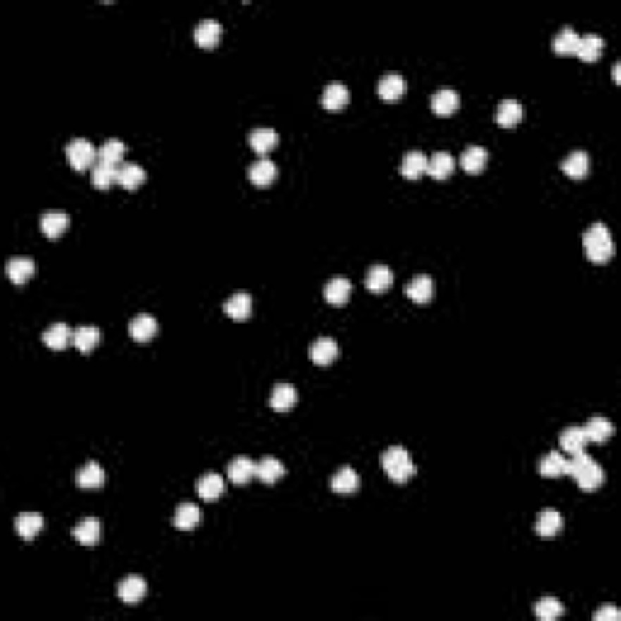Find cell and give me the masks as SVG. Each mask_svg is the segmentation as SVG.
Instances as JSON below:
<instances>
[{
  "label": "cell",
  "instance_id": "cell-32",
  "mask_svg": "<svg viewBox=\"0 0 621 621\" xmlns=\"http://www.w3.org/2000/svg\"><path fill=\"white\" fill-rule=\"evenodd\" d=\"M331 488L335 493H355L357 488H359V474H357L355 469H350V466H343V469L338 471L333 478H331Z\"/></svg>",
  "mask_w": 621,
  "mask_h": 621
},
{
  "label": "cell",
  "instance_id": "cell-10",
  "mask_svg": "<svg viewBox=\"0 0 621 621\" xmlns=\"http://www.w3.org/2000/svg\"><path fill=\"white\" fill-rule=\"evenodd\" d=\"M350 294H352V284H350V279H345V277H333L331 282L326 284V289H323L326 301H328V304H333V306L348 304Z\"/></svg>",
  "mask_w": 621,
  "mask_h": 621
},
{
  "label": "cell",
  "instance_id": "cell-14",
  "mask_svg": "<svg viewBox=\"0 0 621 621\" xmlns=\"http://www.w3.org/2000/svg\"><path fill=\"white\" fill-rule=\"evenodd\" d=\"M248 178L252 185L267 187L274 183V178H277V166H274L272 161H267V158H260V161H255L248 168Z\"/></svg>",
  "mask_w": 621,
  "mask_h": 621
},
{
  "label": "cell",
  "instance_id": "cell-31",
  "mask_svg": "<svg viewBox=\"0 0 621 621\" xmlns=\"http://www.w3.org/2000/svg\"><path fill=\"white\" fill-rule=\"evenodd\" d=\"M146 180V170L136 163H124L117 170V183L124 187V190H136L139 185H144Z\"/></svg>",
  "mask_w": 621,
  "mask_h": 621
},
{
  "label": "cell",
  "instance_id": "cell-38",
  "mask_svg": "<svg viewBox=\"0 0 621 621\" xmlns=\"http://www.w3.org/2000/svg\"><path fill=\"white\" fill-rule=\"evenodd\" d=\"M117 166H112V163H102L97 161L95 166H92V185L97 187V190H107V187H112L114 183H117Z\"/></svg>",
  "mask_w": 621,
  "mask_h": 621
},
{
  "label": "cell",
  "instance_id": "cell-6",
  "mask_svg": "<svg viewBox=\"0 0 621 621\" xmlns=\"http://www.w3.org/2000/svg\"><path fill=\"white\" fill-rule=\"evenodd\" d=\"M68 214L61 211V209H51L42 216V233L47 238H61L68 228Z\"/></svg>",
  "mask_w": 621,
  "mask_h": 621
},
{
  "label": "cell",
  "instance_id": "cell-13",
  "mask_svg": "<svg viewBox=\"0 0 621 621\" xmlns=\"http://www.w3.org/2000/svg\"><path fill=\"white\" fill-rule=\"evenodd\" d=\"M405 294H408V299H413L415 304H427V301L432 299V294H435V282H432V277H427V274H417L413 282L405 287Z\"/></svg>",
  "mask_w": 621,
  "mask_h": 621
},
{
  "label": "cell",
  "instance_id": "cell-45",
  "mask_svg": "<svg viewBox=\"0 0 621 621\" xmlns=\"http://www.w3.org/2000/svg\"><path fill=\"white\" fill-rule=\"evenodd\" d=\"M534 612H536V617L541 621H553V619H558L565 609H563V604L556 600V597H543V600L536 602Z\"/></svg>",
  "mask_w": 621,
  "mask_h": 621
},
{
  "label": "cell",
  "instance_id": "cell-44",
  "mask_svg": "<svg viewBox=\"0 0 621 621\" xmlns=\"http://www.w3.org/2000/svg\"><path fill=\"white\" fill-rule=\"evenodd\" d=\"M565 461H568V459H563V454H560V452L546 454L541 459V464H539V474L546 476V478L563 476L565 474Z\"/></svg>",
  "mask_w": 621,
  "mask_h": 621
},
{
  "label": "cell",
  "instance_id": "cell-11",
  "mask_svg": "<svg viewBox=\"0 0 621 621\" xmlns=\"http://www.w3.org/2000/svg\"><path fill=\"white\" fill-rule=\"evenodd\" d=\"M459 109V92L452 90V87H442L432 95V112L439 114V117H449Z\"/></svg>",
  "mask_w": 621,
  "mask_h": 621
},
{
  "label": "cell",
  "instance_id": "cell-8",
  "mask_svg": "<svg viewBox=\"0 0 621 621\" xmlns=\"http://www.w3.org/2000/svg\"><path fill=\"white\" fill-rule=\"evenodd\" d=\"M221 35H223L221 22L202 20L199 25H197V30H195V42L199 44V47H204V49H211V47H216V44H219Z\"/></svg>",
  "mask_w": 621,
  "mask_h": 621
},
{
  "label": "cell",
  "instance_id": "cell-37",
  "mask_svg": "<svg viewBox=\"0 0 621 621\" xmlns=\"http://www.w3.org/2000/svg\"><path fill=\"white\" fill-rule=\"evenodd\" d=\"M78 486L85 488V491H92V488H102L104 486V471L100 464L95 461H87L83 469L78 471Z\"/></svg>",
  "mask_w": 621,
  "mask_h": 621
},
{
  "label": "cell",
  "instance_id": "cell-35",
  "mask_svg": "<svg viewBox=\"0 0 621 621\" xmlns=\"http://www.w3.org/2000/svg\"><path fill=\"white\" fill-rule=\"evenodd\" d=\"M461 168L466 173H481L488 163V151L483 146H469L464 153H461Z\"/></svg>",
  "mask_w": 621,
  "mask_h": 621
},
{
  "label": "cell",
  "instance_id": "cell-23",
  "mask_svg": "<svg viewBox=\"0 0 621 621\" xmlns=\"http://www.w3.org/2000/svg\"><path fill=\"white\" fill-rule=\"evenodd\" d=\"M338 357V343L333 338H318L316 343L311 345V359L316 362L318 367H326Z\"/></svg>",
  "mask_w": 621,
  "mask_h": 621
},
{
  "label": "cell",
  "instance_id": "cell-7",
  "mask_svg": "<svg viewBox=\"0 0 621 621\" xmlns=\"http://www.w3.org/2000/svg\"><path fill=\"white\" fill-rule=\"evenodd\" d=\"M158 333V321L148 313H139L136 318H131L129 323V335L136 343H148L153 335Z\"/></svg>",
  "mask_w": 621,
  "mask_h": 621
},
{
  "label": "cell",
  "instance_id": "cell-22",
  "mask_svg": "<svg viewBox=\"0 0 621 621\" xmlns=\"http://www.w3.org/2000/svg\"><path fill=\"white\" fill-rule=\"evenodd\" d=\"M321 102H323V107H326V109L338 112V109H343L345 104L350 102V90L343 83H331V85H326V90H323Z\"/></svg>",
  "mask_w": 621,
  "mask_h": 621
},
{
  "label": "cell",
  "instance_id": "cell-9",
  "mask_svg": "<svg viewBox=\"0 0 621 621\" xmlns=\"http://www.w3.org/2000/svg\"><path fill=\"white\" fill-rule=\"evenodd\" d=\"M296 388L291 383H277L272 391V398H269V405H272L274 413H289L296 405Z\"/></svg>",
  "mask_w": 621,
  "mask_h": 621
},
{
  "label": "cell",
  "instance_id": "cell-2",
  "mask_svg": "<svg viewBox=\"0 0 621 621\" xmlns=\"http://www.w3.org/2000/svg\"><path fill=\"white\" fill-rule=\"evenodd\" d=\"M582 243H585V252L592 262H607L614 252L612 233H609V228L604 226V223H592V226L587 228Z\"/></svg>",
  "mask_w": 621,
  "mask_h": 621
},
{
  "label": "cell",
  "instance_id": "cell-39",
  "mask_svg": "<svg viewBox=\"0 0 621 621\" xmlns=\"http://www.w3.org/2000/svg\"><path fill=\"white\" fill-rule=\"evenodd\" d=\"M522 117H524V109H522V104L517 100H503L498 107V124L500 126H515L522 122Z\"/></svg>",
  "mask_w": 621,
  "mask_h": 621
},
{
  "label": "cell",
  "instance_id": "cell-40",
  "mask_svg": "<svg viewBox=\"0 0 621 621\" xmlns=\"http://www.w3.org/2000/svg\"><path fill=\"white\" fill-rule=\"evenodd\" d=\"M97 343H100V331H97L95 326H83V328H78V331L73 333L75 350H80L83 355L92 352V350L97 348Z\"/></svg>",
  "mask_w": 621,
  "mask_h": 621
},
{
  "label": "cell",
  "instance_id": "cell-20",
  "mask_svg": "<svg viewBox=\"0 0 621 621\" xmlns=\"http://www.w3.org/2000/svg\"><path fill=\"white\" fill-rule=\"evenodd\" d=\"M100 522H97L95 517H85L83 522H78V524L73 527V539L78 543H83V546H95L97 541H100Z\"/></svg>",
  "mask_w": 621,
  "mask_h": 621
},
{
  "label": "cell",
  "instance_id": "cell-28",
  "mask_svg": "<svg viewBox=\"0 0 621 621\" xmlns=\"http://www.w3.org/2000/svg\"><path fill=\"white\" fill-rule=\"evenodd\" d=\"M44 345L51 350H63L66 345L73 340V335H70V328L66 326V323H54V326H49L47 331H44L42 335Z\"/></svg>",
  "mask_w": 621,
  "mask_h": 621
},
{
  "label": "cell",
  "instance_id": "cell-41",
  "mask_svg": "<svg viewBox=\"0 0 621 621\" xmlns=\"http://www.w3.org/2000/svg\"><path fill=\"white\" fill-rule=\"evenodd\" d=\"M580 44V35L573 30V27H563L556 37H553V51L556 54H575Z\"/></svg>",
  "mask_w": 621,
  "mask_h": 621
},
{
  "label": "cell",
  "instance_id": "cell-4",
  "mask_svg": "<svg viewBox=\"0 0 621 621\" xmlns=\"http://www.w3.org/2000/svg\"><path fill=\"white\" fill-rule=\"evenodd\" d=\"M66 158L73 170H87L97 163V148L87 139H73L66 146Z\"/></svg>",
  "mask_w": 621,
  "mask_h": 621
},
{
  "label": "cell",
  "instance_id": "cell-26",
  "mask_svg": "<svg viewBox=\"0 0 621 621\" xmlns=\"http://www.w3.org/2000/svg\"><path fill=\"white\" fill-rule=\"evenodd\" d=\"M248 141H250L252 151L260 153V156H262V153L272 151V148L277 146L279 136H277V131H274V129H267V126H257V129L250 131Z\"/></svg>",
  "mask_w": 621,
  "mask_h": 621
},
{
  "label": "cell",
  "instance_id": "cell-29",
  "mask_svg": "<svg viewBox=\"0 0 621 621\" xmlns=\"http://www.w3.org/2000/svg\"><path fill=\"white\" fill-rule=\"evenodd\" d=\"M5 272H8L10 282L25 284L27 279L35 274V260H32V257H13V260L8 262V267H5Z\"/></svg>",
  "mask_w": 621,
  "mask_h": 621
},
{
  "label": "cell",
  "instance_id": "cell-21",
  "mask_svg": "<svg viewBox=\"0 0 621 621\" xmlns=\"http://www.w3.org/2000/svg\"><path fill=\"white\" fill-rule=\"evenodd\" d=\"M255 476L260 478L262 483H267V486H274V483H277L279 478L284 476L282 461L274 459V456H265V459L257 461V464H255Z\"/></svg>",
  "mask_w": 621,
  "mask_h": 621
},
{
  "label": "cell",
  "instance_id": "cell-43",
  "mask_svg": "<svg viewBox=\"0 0 621 621\" xmlns=\"http://www.w3.org/2000/svg\"><path fill=\"white\" fill-rule=\"evenodd\" d=\"M124 153H126L124 141H119V139H107V141H104V144L100 146V151H97V161H102V163H112V166H117V163H122Z\"/></svg>",
  "mask_w": 621,
  "mask_h": 621
},
{
  "label": "cell",
  "instance_id": "cell-16",
  "mask_svg": "<svg viewBox=\"0 0 621 621\" xmlns=\"http://www.w3.org/2000/svg\"><path fill=\"white\" fill-rule=\"evenodd\" d=\"M223 311H226V316L233 318V321H245V318L250 316V311H252L250 294H245V291H238V294L228 296V301L223 304Z\"/></svg>",
  "mask_w": 621,
  "mask_h": 621
},
{
  "label": "cell",
  "instance_id": "cell-47",
  "mask_svg": "<svg viewBox=\"0 0 621 621\" xmlns=\"http://www.w3.org/2000/svg\"><path fill=\"white\" fill-rule=\"evenodd\" d=\"M614 83H619V63L614 66Z\"/></svg>",
  "mask_w": 621,
  "mask_h": 621
},
{
  "label": "cell",
  "instance_id": "cell-12",
  "mask_svg": "<svg viewBox=\"0 0 621 621\" xmlns=\"http://www.w3.org/2000/svg\"><path fill=\"white\" fill-rule=\"evenodd\" d=\"M454 168H456V161H454L452 153H447V151H437L435 156L427 161V173H430V178H435V180H447L449 175L454 173Z\"/></svg>",
  "mask_w": 621,
  "mask_h": 621
},
{
  "label": "cell",
  "instance_id": "cell-34",
  "mask_svg": "<svg viewBox=\"0 0 621 621\" xmlns=\"http://www.w3.org/2000/svg\"><path fill=\"white\" fill-rule=\"evenodd\" d=\"M563 527V517L556 512V510H543L541 515L536 517V534L543 539H551L556 536Z\"/></svg>",
  "mask_w": 621,
  "mask_h": 621
},
{
  "label": "cell",
  "instance_id": "cell-30",
  "mask_svg": "<svg viewBox=\"0 0 621 621\" xmlns=\"http://www.w3.org/2000/svg\"><path fill=\"white\" fill-rule=\"evenodd\" d=\"M376 90H379V95H381L383 100L395 102V100H398V97L405 92V80L400 78L398 73H386L381 80H379Z\"/></svg>",
  "mask_w": 621,
  "mask_h": 621
},
{
  "label": "cell",
  "instance_id": "cell-18",
  "mask_svg": "<svg viewBox=\"0 0 621 621\" xmlns=\"http://www.w3.org/2000/svg\"><path fill=\"white\" fill-rule=\"evenodd\" d=\"M560 168H563V173L568 175V178L582 180V178H587V173H590V156H587L585 151H573L568 158H565Z\"/></svg>",
  "mask_w": 621,
  "mask_h": 621
},
{
  "label": "cell",
  "instance_id": "cell-15",
  "mask_svg": "<svg viewBox=\"0 0 621 621\" xmlns=\"http://www.w3.org/2000/svg\"><path fill=\"white\" fill-rule=\"evenodd\" d=\"M400 173H403L405 180H417L427 173V156L420 151H408L403 156V163H400Z\"/></svg>",
  "mask_w": 621,
  "mask_h": 621
},
{
  "label": "cell",
  "instance_id": "cell-24",
  "mask_svg": "<svg viewBox=\"0 0 621 621\" xmlns=\"http://www.w3.org/2000/svg\"><path fill=\"white\" fill-rule=\"evenodd\" d=\"M602 49H604V39L600 35H582L575 56H578L580 61H585V63H592V61H597V56L602 54Z\"/></svg>",
  "mask_w": 621,
  "mask_h": 621
},
{
  "label": "cell",
  "instance_id": "cell-27",
  "mask_svg": "<svg viewBox=\"0 0 621 621\" xmlns=\"http://www.w3.org/2000/svg\"><path fill=\"white\" fill-rule=\"evenodd\" d=\"M226 474L235 486H243V483H248L250 478L255 476V464H252L248 456H235V459L228 464Z\"/></svg>",
  "mask_w": 621,
  "mask_h": 621
},
{
  "label": "cell",
  "instance_id": "cell-3",
  "mask_svg": "<svg viewBox=\"0 0 621 621\" xmlns=\"http://www.w3.org/2000/svg\"><path fill=\"white\" fill-rule=\"evenodd\" d=\"M381 466H383V471H386V476L395 483H405L415 476L413 456L400 447H393V449H388V452H383Z\"/></svg>",
  "mask_w": 621,
  "mask_h": 621
},
{
  "label": "cell",
  "instance_id": "cell-42",
  "mask_svg": "<svg viewBox=\"0 0 621 621\" xmlns=\"http://www.w3.org/2000/svg\"><path fill=\"white\" fill-rule=\"evenodd\" d=\"M197 491H199V498L202 500H209V503H211V500L221 498V493H223V478L219 476V474L202 476L199 478V486H197Z\"/></svg>",
  "mask_w": 621,
  "mask_h": 621
},
{
  "label": "cell",
  "instance_id": "cell-33",
  "mask_svg": "<svg viewBox=\"0 0 621 621\" xmlns=\"http://www.w3.org/2000/svg\"><path fill=\"white\" fill-rule=\"evenodd\" d=\"M42 527H44V517L37 512H22L18 515V519H15V531H18L22 539H35L42 531Z\"/></svg>",
  "mask_w": 621,
  "mask_h": 621
},
{
  "label": "cell",
  "instance_id": "cell-19",
  "mask_svg": "<svg viewBox=\"0 0 621 621\" xmlns=\"http://www.w3.org/2000/svg\"><path fill=\"white\" fill-rule=\"evenodd\" d=\"M199 522H202V510L197 508V505H192V503H183V505H180L178 512H175V517H173L175 529H180V531L195 529Z\"/></svg>",
  "mask_w": 621,
  "mask_h": 621
},
{
  "label": "cell",
  "instance_id": "cell-1",
  "mask_svg": "<svg viewBox=\"0 0 621 621\" xmlns=\"http://www.w3.org/2000/svg\"><path fill=\"white\" fill-rule=\"evenodd\" d=\"M565 474L573 476L575 481H578L580 491H585V493L597 491L600 486H604V478H607L602 471V466L597 464L587 452L573 454V459L565 461Z\"/></svg>",
  "mask_w": 621,
  "mask_h": 621
},
{
  "label": "cell",
  "instance_id": "cell-36",
  "mask_svg": "<svg viewBox=\"0 0 621 621\" xmlns=\"http://www.w3.org/2000/svg\"><path fill=\"white\" fill-rule=\"evenodd\" d=\"M612 432H614V425L607 420V417H600V415L590 417V420H587V425H585L587 439H590V442H597V444L607 442V439L612 437Z\"/></svg>",
  "mask_w": 621,
  "mask_h": 621
},
{
  "label": "cell",
  "instance_id": "cell-46",
  "mask_svg": "<svg viewBox=\"0 0 621 621\" xmlns=\"http://www.w3.org/2000/svg\"><path fill=\"white\" fill-rule=\"evenodd\" d=\"M619 619H621V612L614 607H604L600 612H595V621H619Z\"/></svg>",
  "mask_w": 621,
  "mask_h": 621
},
{
  "label": "cell",
  "instance_id": "cell-25",
  "mask_svg": "<svg viewBox=\"0 0 621 621\" xmlns=\"http://www.w3.org/2000/svg\"><path fill=\"white\" fill-rule=\"evenodd\" d=\"M587 442H590V439H587V435H585V427H568V430L560 435V447H563V452L570 456L585 452Z\"/></svg>",
  "mask_w": 621,
  "mask_h": 621
},
{
  "label": "cell",
  "instance_id": "cell-17",
  "mask_svg": "<svg viewBox=\"0 0 621 621\" xmlns=\"http://www.w3.org/2000/svg\"><path fill=\"white\" fill-rule=\"evenodd\" d=\"M364 284H367V289L374 291V294H379V291H386L393 284L391 267H386V265L369 267V272H367V277H364Z\"/></svg>",
  "mask_w": 621,
  "mask_h": 621
},
{
  "label": "cell",
  "instance_id": "cell-5",
  "mask_svg": "<svg viewBox=\"0 0 621 621\" xmlns=\"http://www.w3.org/2000/svg\"><path fill=\"white\" fill-rule=\"evenodd\" d=\"M117 592H119V600L134 607V604H139L146 597V580L139 578V575H129V578L119 582Z\"/></svg>",
  "mask_w": 621,
  "mask_h": 621
}]
</instances>
